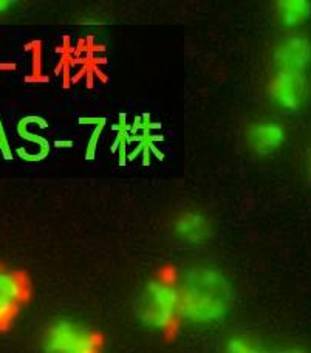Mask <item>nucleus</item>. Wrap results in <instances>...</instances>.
Returning <instances> with one entry per match:
<instances>
[{"mask_svg": "<svg viewBox=\"0 0 311 353\" xmlns=\"http://www.w3.org/2000/svg\"><path fill=\"white\" fill-rule=\"evenodd\" d=\"M274 64L277 70L305 73L311 64V43L305 37H288L279 43L274 52Z\"/></svg>", "mask_w": 311, "mask_h": 353, "instance_id": "nucleus-6", "label": "nucleus"}, {"mask_svg": "<svg viewBox=\"0 0 311 353\" xmlns=\"http://www.w3.org/2000/svg\"><path fill=\"white\" fill-rule=\"evenodd\" d=\"M311 16L308 0H282L277 3V17L283 27L296 28L307 22Z\"/></svg>", "mask_w": 311, "mask_h": 353, "instance_id": "nucleus-9", "label": "nucleus"}, {"mask_svg": "<svg viewBox=\"0 0 311 353\" xmlns=\"http://www.w3.org/2000/svg\"><path fill=\"white\" fill-rule=\"evenodd\" d=\"M0 150H2V154L6 160H11L12 155H11V150L8 146V141H6V137H5V132L2 124H0Z\"/></svg>", "mask_w": 311, "mask_h": 353, "instance_id": "nucleus-13", "label": "nucleus"}, {"mask_svg": "<svg viewBox=\"0 0 311 353\" xmlns=\"http://www.w3.org/2000/svg\"><path fill=\"white\" fill-rule=\"evenodd\" d=\"M10 6V2H6V0H2V2H0V11H5L6 8H8Z\"/></svg>", "mask_w": 311, "mask_h": 353, "instance_id": "nucleus-16", "label": "nucleus"}, {"mask_svg": "<svg viewBox=\"0 0 311 353\" xmlns=\"http://www.w3.org/2000/svg\"><path fill=\"white\" fill-rule=\"evenodd\" d=\"M250 148L259 155H270L285 141L283 125L271 121H259L250 125L246 132Z\"/></svg>", "mask_w": 311, "mask_h": 353, "instance_id": "nucleus-8", "label": "nucleus"}, {"mask_svg": "<svg viewBox=\"0 0 311 353\" xmlns=\"http://www.w3.org/2000/svg\"><path fill=\"white\" fill-rule=\"evenodd\" d=\"M30 123H37V124L41 125V128H47V121L43 118H39V117H27L25 119H22L21 123H19V128H17L19 129V135H21L22 138H25V140H30V141L37 143V144H39V148H41L39 152H37L34 157H31L30 161H41V160L46 159V157L50 154V144H48V141L46 140V138H42L39 135L30 134V132L27 130V125Z\"/></svg>", "mask_w": 311, "mask_h": 353, "instance_id": "nucleus-10", "label": "nucleus"}, {"mask_svg": "<svg viewBox=\"0 0 311 353\" xmlns=\"http://www.w3.org/2000/svg\"><path fill=\"white\" fill-rule=\"evenodd\" d=\"M54 146L56 148H72L73 143L72 141H67V140H61V141H56Z\"/></svg>", "mask_w": 311, "mask_h": 353, "instance_id": "nucleus-14", "label": "nucleus"}, {"mask_svg": "<svg viewBox=\"0 0 311 353\" xmlns=\"http://www.w3.org/2000/svg\"><path fill=\"white\" fill-rule=\"evenodd\" d=\"M16 68V65L14 64H0V70H14Z\"/></svg>", "mask_w": 311, "mask_h": 353, "instance_id": "nucleus-15", "label": "nucleus"}, {"mask_svg": "<svg viewBox=\"0 0 311 353\" xmlns=\"http://www.w3.org/2000/svg\"><path fill=\"white\" fill-rule=\"evenodd\" d=\"M46 353H99L103 336L72 319H58L46 330L42 339Z\"/></svg>", "mask_w": 311, "mask_h": 353, "instance_id": "nucleus-3", "label": "nucleus"}, {"mask_svg": "<svg viewBox=\"0 0 311 353\" xmlns=\"http://www.w3.org/2000/svg\"><path fill=\"white\" fill-rule=\"evenodd\" d=\"M225 353H308V352L301 350V349L271 352V350L260 347V345H257V344H254L252 341H250L248 338L236 336V338H231L230 341H228L226 347H225Z\"/></svg>", "mask_w": 311, "mask_h": 353, "instance_id": "nucleus-11", "label": "nucleus"}, {"mask_svg": "<svg viewBox=\"0 0 311 353\" xmlns=\"http://www.w3.org/2000/svg\"><path fill=\"white\" fill-rule=\"evenodd\" d=\"M308 94V83L303 73L277 70L270 83V97L281 109L294 112L303 107Z\"/></svg>", "mask_w": 311, "mask_h": 353, "instance_id": "nucleus-5", "label": "nucleus"}, {"mask_svg": "<svg viewBox=\"0 0 311 353\" xmlns=\"http://www.w3.org/2000/svg\"><path fill=\"white\" fill-rule=\"evenodd\" d=\"M30 298V281L22 271L0 265V332L8 329Z\"/></svg>", "mask_w": 311, "mask_h": 353, "instance_id": "nucleus-4", "label": "nucleus"}, {"mask_svg": "<svg viewBox=\"0 0 311 353\" xmlns=\"http://www.w3.org/2000/svg\"><path fill=\"white\" fill-rule=\"evenodd\" d=\"M179 279L180 318L194 325L223 321L232 307V285L214 265H195Z\"/></svg>", "mask_w": 311, "mask_h": 353, "instance_id": "nucleus-1", "label": "nucleus"}, {"mask_svg": "<svg viewBox=\"0 0 311 353\" xmlns=\"http://www.w3.org/2000/svg\"><path fill=\"white\" fill-rule=\"evenodd\" d=\"M174 234L188 245H201L212 236V223L201 211H186L177 217Z\"/></svg>", "mask_w": 311, "mask_h": 353, "instance_id": "nucleus-7", "label": "nucleus"}, {"mask_svg": "<svg viewBox=\"0 0 311 353\" xmlns=\"http://www.w3.org/2000/svg\"><path fill=\"white\" fill-rule=\"evenodd\" d=\"M104 125H106V119H104V121H101L98 125H94V132L92 134L90 141H88V146H87V160H93L94 159V154H97V146H98L101 132H103Z\"/></svg>", "mask_w": 311, "mask_h": 353, "instance_id": "nucleus-12", "label": "nucleus"}, {"mask_svg": "<svg viewBox=\"0 0 311 353\" xmlns=\"http://www.w3.org/2000/svg\"><path fill=\"white\" fill-rule=\"evenodd\" d=\"M138 321L144 329L157 333H170L180 318L179 279L170 270L150 279L138 301Z\"/></svg>", "mask_w": 311, "mask_h": 353, "instance_id": "nucleus-2", "label": "nucleus"}]
</instances>
